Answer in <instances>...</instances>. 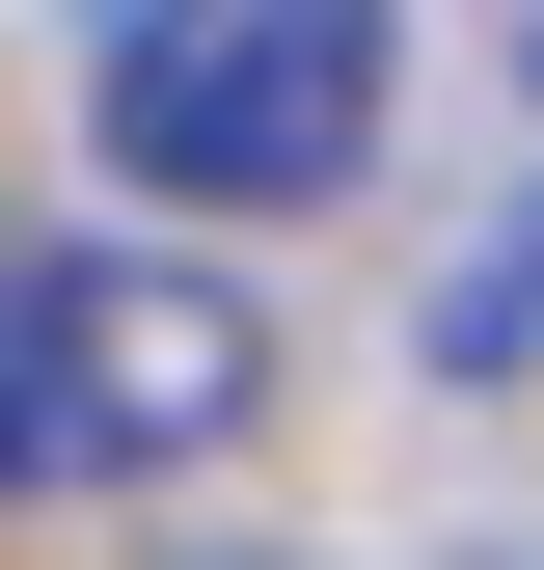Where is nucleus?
<instances>
[{
  "label": "nucleus",
  "mask_w": 544,
  "mask_h": 570,
  "mask_svg": "<svg viewBox=\"0 0 544 570\" xmlns=\"http://www.w3.org/2000/svg\"><path fill=\"white\" fill-rule=\"evenodd\" d=\"M381 82H408L381 0H109L82 136H109V190L300 218V190H354V164H381Z\"/></svg>",
  "instance_id": "1"
},
{
  "label": "nucleus",
  "mask_w": 544,
  "mask_h": 570,
  "mask_svg": "<svg viewBox=\"0 0 544 570\" xmlns=\"http://www.w3.org/2000/svg\"><path fill=\"white\" fill-rule=\"evenodd\" d=\"M245 299L164 245H0V489H136L245 435Z\"/></svg>",
  "instance_id": "2"
}]
</instances>
